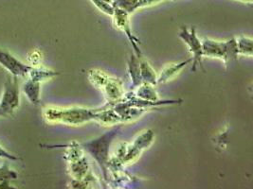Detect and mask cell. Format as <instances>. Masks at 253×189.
I'll list each match as a JSON object with an SVG mask.
<instances>
[{
    "label": "cell",
    "instance_id": "6da1fadb",
    "mask_svg": "<svg viewBox=\"0 0 253 189\" xmlns=\"http://www.w3.org/2000/svg\"><path fill=\"white\" fill-rule=\"evenodd\" d=\"M43 116L46 121L50 123H63L76 126L95 120L96 111L79 107H46L43 111Z\"/></svg>",
    "mask_w": 253,
    "mask_h": 189
},
{
    "label": "cell",
    "instance_id": "7a4b0ae2",
    "mask_svg": "<svg viewBox=\"0 0 253 189\" xmlns=\"http://www.w3.org/2000/svg\"><path fill=\"white\" fill-rule=\"evenodd\" d=\"M120 127L113 130L106 131L102 136L93 139L92 141L86 142L83 146L84 148L92 155L93 158L96 160L98 165H100L101 169L104 172V175L106 177V165L108 164V152L109 147L113 139L115 138Z\"/></svg>",
    "mask_w": 253,
    "mask_h": 189
},
{
    "label": "cell",
    "instance_id": "3957f363",
    "mask_svg": "<svg viewBox=\"0 0 253 189\" xmlns=\"http://www.w3.org/2000/svg\"><path fill=\"white\" fill-rule=\"evenodd\" d=\"M203 57L217 58L228 62L238 57V50L235 39H230L226 42H219L211 39H205L202 42Z\"/></svg>",
    "mask_w": 253,
    "mask_h": 189
},
{
    "label": "cell",
    "instance_id": "277c9868",
    "mask_svg": "<svg viewBox=\"0 0 253 189\" xmlns=\"http://www.w3.org/2000/svg\"><path fill=\"white\" fill-rule=\"evenodd\" d=\"M20 104V92L18 77L9 75L6 78L3 88V94L0 100V109L5 117L12 116Z\"/></svg>",
    "mask_w": 253,
    "mask_h": 189
},
{
    "label": "cell",
    "instance_id": "5b68a950",
    "mask_svg": "<svg viewBox=\"0 0 253 189\" xmlns=\"http://www.w3.org/2000/svg\"><path fill=\"white\" fill-rule=\"evenodd\" d=\"M92 77L91 81L94 84L104 89L105 95L110 102H119L124 96L122 83L116 79H110L102 72L90 71Z\"/></svg>",
    "mask_w": 253,
    "mask_h": 189
},
{
    "label": "cell",
    "instance_id": "8992f818",
    "mask_svg": "<svg viewBox=\"0 0 253 189\" xmlns=\"http://www.w3.org/2000/svg\"><path fill=\"white\" fill-rule=\"evenodd\" d=\"M178 36L180 39H182L184 41L185 44H187L191 53L193 54L192 71L195 72L198 65L202 66V58H203L202 42L197 37L195 28L188 29L186 27H182L178 33Z\"/></svg>",
    "mask_w": 253,
    "mask_h": 189
},
{
    "label": "cell",
    "instance_id": "52a82bcc",
    "mask_svg": "<svg viewBox=\"0 0 253 189\" xmlns=\"http://www.w3.org/2000/svg\"><path fill=\"white\" fill-rule=\"evenodd\" d=\"M112 17H113V21H114L116 28L121 30L123 32H125V34L127 36L128 40L130 41L132 47L134 48L136 55L138 56V58H141V51L138 47L139 41L132 32L130 21H129V13L122 9H119L115 7V11H114Z\"/></svg>",
    "mask_w": 253,
    "mask_h": 189
},
{
    "label": "cell",
    "instance_id": "ba28073f",
    "mask_svg": "<svg viewBox=\"0 0 253 189\" xmlns=\"http://www.w3.org/2000/svg\"><path fill=\"white\" fill-rule=\"evenodd\" d=\"M0 65L16 77H26L33 69L32 65L26 64L12 56L11 53L0 49Z\"/></svg>",
    "mask_w": 253,
    "mask_h": 189
},
{
    "label": "cell",
    "instance_id": "9c48e42d",
    "mask_svg": "<svg viewBox=\"0 0 253 189\" xmlns=\"http://www.w3.org/2000/svg\"><path fill=\"white\" fill-rule=\"evenodd\" d=\"M40 85L41 83L32 79H29L24 84V94H26L28 99L35 105L39 104L40 102Z\"/></svg>",
    "mask_w": 253,
    "mask_h": 189
},
{
    "label": "cell",
    "instance_id": "30bf717a",
    "mask_svg": "<svg viewBox=\"0 0 253 189\" xmlns=\"http://www.w3.org/2000/svg\"><path fill=\"white\" fill-rule=\"evenodd\" d=\"M191 62H192V59H189L180 63H172V64L166 66L163 70L161 71L160 76L158 77L157 83H163L169 81V79L173 78L174 75H176L179 71L181 70L188 63H190Z\"/></svg>",
    "mask_w": 253,
    "mask_h": 189
},
{
    "label": "cell",
    "instance_id": "8fae6325",
    "mask_svg": "<svg viewBox=\"0 0 253 189\" xmlns=\"http://www.w3.org/2000/svg\"><path fill=\"white\" fill-rule=\"evenodd\" d=\"M139 59L141 58H138L136 54H131L128 63V70L130 74V78L133 86L135 87H138L142 83L139 69Z\"/></svg>",
    "mask_w": 253,
    "mask_h": 189
},
{
    "label": "cell",
    "instance_id": "7c38bea8",
    "mask_svg": "<svg viewBox=\"0 0 253 189\" xmlns=\"http://www.w3.org/2000/svg\"><path fill=\"white\" fill-rule=\"evenodd\" d=\"M139 69L142 83H149L151 85H156L158 77L155 70L152 68L149 63L144 60L139 59Z\"/></svg>",
    "mask_w": 253,
    "mask_h": 189
},
{
    "label": "cell",
    "instance_id": "4fadbf2b",
    "mask_svg": "<svg viewBox=\"0 0 253 189\" xmlns=\"http://www.w3.org/2000/svg\"><path fill=\"white\" fill-rule=\"evenodd\" d=\"M58 75H59V73L55 71L49 70V69L43 68V67H34L33 66V69L29 73L28 76H29V79H32L36 82L41 83L43 81L51 79Z\"/></svg>",
    "mask_w": 253,
    "mask_h": 189
},
{
    "label": "cell",
    "instance_id": "5bb4252c",
    "mask_svg": "<svg viewBox=\"0 0 253 189\" xmlns=\"http://www.w3.org/2000/svg\"><path fill=\"white\" fill-rule=\"evenodd\" d=\"M153 87H154V85H151L149 83H144L142 85L140 84L138 86V91L136 94L137 96L143 100L158 102L159 101L158 94Z\"/></svg>",
    "mask_w": 253,
    "mask_h": 189
},
{
    "label": "cell",
    "instance_id": "9a60e30c",
    "mask_svg": "<svg viewBox=\"0 0 253 189\" xmlns=\"http://www.w3.org/2000/svg\"><path fill=\"white\" fill-rule=\"evenodd\" d=\"M236 41V47L238 50V54H241L244 56H253V39L246 37V36H240Z\"/></svg>",
    "mask_w": 253,
    "mask_h": 189
},
{
    "label": "cell",
    "instance_id": "2e32d148",
    "mask_svg": "<svg viewBox=\"0 0 253 189\" xmlns=\"http://www.w3.org/2000/svg\"><path fill=\"white\" fill-rule=\"evenodd\" d=\"M150 134H151V133H149V131H146V133H144L143 135H141L140 137H138V139H137V142H138V143L140 142V144H141L142 147H147V146H148V142L152 141V138H153V136H151L149 138ZM139 150H140L139 145H137V144L135 143V148H134L131 152H129V153L127 154V160H131V159H133L134 157L138 156Z\"/></svg>",
    "mask_w": 253,
    "mask_h": 189
},
{
    "label": "cell",
    "instance_id": "e0dca14e",
    "mask_svg": "<svg viewBox=\"0 0 253 189\" xmlns=\"http://www.w3.org/2000/svg\"><path fill=\"white\" fill-rule=\"evenodd\" d=\"M17 179V173L10 169V166L8 163H4L3 165L0 167V184L9 183L11 180Z\"/></svg>",
    "mask_w": 253,
    "mask_h": 189
},
{
    "label": "cell",
    "instance_id": "ac0fdd59",
    "mask_svg": "<svg viewBox=\"0 0 253 189\" xmlns=\"http://www.w3.org/2000/svg\"><path fill=\"white\" fill-rule=\"evenodd\" d=\"M91 2L101 12H104L109 16L113 15L114 11H115V7L112 3L105 1V0H91Z\"/></svg>",
    "mask_w": 253,
    "mask_h": 189
},
{
    "label": "cell",
    "instance_id": "d6986e66",
    "mask_svg": "<svg viewBox=\"0 0 253 189\" xmlns=\"http://www.w3.org/2000/svg\"><path fill=\"white\" fill-rule=\"evenodd\" d=\"M0 158H5V159H8V160H12V161H17L19 160V158L15 155H12V154H9L7 151H5L1 146H0Z\"/></svg>",
    "mask_w": 253,
    "mask_h": 189
},
{
    "label": "cell",
    "instance_id": "ffe728a7",
    "mask_svg": "<svg viewBox=\"0 0 253 189\" xmlns=\"http://www.w3.org/2000/svg\"><path fill=\"white\" fill-rule=\"evenodd\" d=\"M0 117H5V114L2 112L1 109H0Z\"/></svg>",
    "mask_w": 253,
    "mask_h": 189
},
{
    "label": "cell",
    "instance_id": "44dd1931",
    "mask_svg": "<svg viewBox=\"0 0 253 189\" xmlns=\"http://www.w3.org/2000/svg\"><path fill=\"white\" fill-rule=\"evenodd\" d=\"M105 1H108V2H110V3L113 4V1H114V0H105Z\"/></svg>",
    "mask_w": 253,
    "mask_h": 189
}]
</instances>
